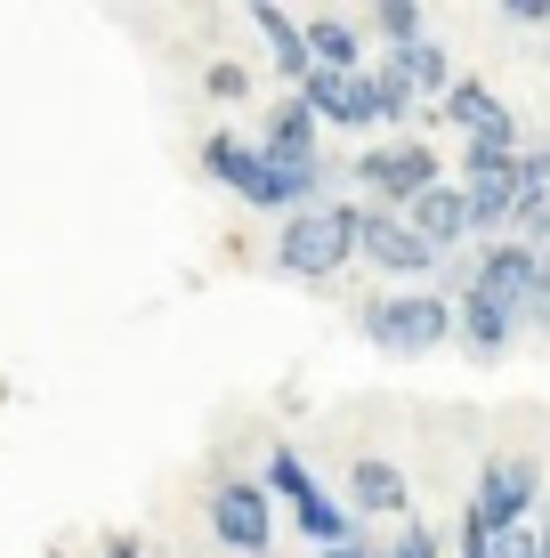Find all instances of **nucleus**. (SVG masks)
<instances>
[{"label":"nucleus","instance_id":"obj_7","mask_svg":"<svg viewBox=\"0 0 550 558\" xmlns=\"http://www.w3.org/2000/svg\"><path fill=\"white\" fill-rule=\"evenodd\" d=\"M356 259L372 267V276H389L396 292L405 283H438V252H429L421 235H413L396 210H365V235H356Z\"/></svg>","mask_w":550,"mask_h":558},{"label":"nucleus","instance_id":"obj_29","mask_svg":"<svg viewBox=\"0 0 550 558\" xmlns=\"http://www.w3.org/2000/svg\"><path fill=\"white\" fill-rule=\"evenodd\" d=\"M268 558H276V550H268Z\"/></svg>","mask_w":550,"mask_h":558},{"label":"nucleus","instance_id":"obj_8","mask_svg":"<svg viewBox=\"0 0 550 558\" xmlns=\"http://www.w3.org/2000/svg\"><path fill=\"white\" fill-rule=\"evenodd\" d=\"M518 340H526V307H510V300H494V292H478V283L453 300V349H469L478 364H502L510 349H518Z\"/></svg>","mask_w":550,"mask_h":558},{"label":"nucleus","instance_id":"obj_23","mask_svg":"<svg viewBox=\"0 0 550 558\" xmlns=\"http://www.w3.org/2000/svg\"><path fill=\"white\" fill-rule=\"evenodd\" d=\"M494 16H502L510 33H550V0H502Z\"/></svg>","mask_w":550,"mask_h":558},{"label":"nucleus","instance_id":"obj_19","mask_svg":"<svg viewBox=\"0 0 550 558\" xmlns=\"http://www.w3.org/2000/svg\"><path fill=\"white\" fill-rule=\"evenodd\" d=\"M365 33H381V49H413V41H429V9H413V0H372Z\"/></svg>","mask_w":550,"mask_h":558},{"label":"nucleus","instance_id":"obj_11","mask_svg":"<svg viewBox=\"0 0 550 558\" xmlns=\"http://www.w3.org/2000/svg\"><path fill=\"white\" fill-rule=\"evenodd\" d=\"M405 227H413V235H421L438 259H453V252H478V227H469V195H462L453 179H445V186H429V195L405 210Z\"/></svg>","mask_w":550,"mask_h":558},{"label":"nucleus","instance_id":"obj_13","mask_svg":"<svg viewBox=\"0 0 550 558\" xmlns=\"http://www.w3.org/2000/svg\"><path fill=\"white\" fill-rule=\"evenodd\" d=\"M252 146L268 154V162H325V122H316L300 98H283L268 122L252 130Z\"/></svg>","mask_w":550,"mask_h":558},{"label":"nucleus","instance_id":"obj_4","mask_svg":"<svg viewBox=\"0 0 550 558\" xmlns=\"http://www.w3.org/2000/svg\"><path fill=\"white\" fill-rule=\"evenodd\" d=\"M550 502V477H542V461L526 453V446H510V453H486L478 461V477H469V518H478L486 534H510V526H535Z\"/></svg>","mask_w":550,"mask_h":558},{"label":"nucleus","instance_id":"obj_14","mask_svg":"<svg viewBox=\"0 0 550 558\" xmlns=\"http://www.w3.org/2000/svg\"><path fill=\"white\" fill-rule=\"evenodd\" d=\"M381 65H389L421 106H438L445 89H453V49L438 41V33H429V41H413V49H381Z\"/></svg>","mask_w":550,"mask_h":558},{"label":"nucleus","instance_id":"obj_21","mask_svg":"<svg viewBox=\"0 0 550 558\" xmlns=\"http://www.w3.org/2000/svg\"><path fill=\"white\" fill-rule=\"evenodd\" d=\"M381 558H445V534L429 526V518H405V526L381 543Z\"/></svg>","mask_w":550,"mask_h":558},{"label":"nucleus","instance_id":"obj_15","mask_svg":"<svg viewBox=\"0 0 550 558\" xmlns=\"http://www.w3.org/2000/svg\"><path fill=\"white\" fill-rule=\"evenodd\" d=\"M300 41H308L316 73H365V25H349V16H300Z\"/></svg>","mask_w":550,"mask_h":558},{"label":"nucleus","instance_id":"obj_22","mask_svg":"<svg viewBox=\"0 0 550 558\" xmlns=\"http://www.w3.org/2000/svg\"><path fill=\"white\" fill-rule=\"evenodd\" d=\"M203 89H211L219 106H243V98H252V65H235V57H219V65L203 73Z\"/></svg>","mask_w":550,"mask_h":558},{"label":"nucleus","instance_id":"obj_10","mask_svg":"<svg viewBox=\"0 0 550 558\" xmlns=\"http://www.w3.org/2000/svg\"><path fill=\"white\" fill-rule=\"evenodd\" d=\"M469 267H478L469 283H478V292H494V300H510V307H535V292H542V252H535V243H518V235L478 243Z\"/></svg>","mask_w":550,"mask_h":558},{"label":"nucleus","instance_id":"obj_2","mask_svg":"<svg viewBox=\"0 0 550 558\" xmlns=\"http://www.w3.org/2000/svg\"><path fill=\"white\" fill-rule=\"evenodd\" d=\"M356 332L381 356H438L453 349V300L429 292V283H405V292H372L356 307Z\"/></svg>","mask_w":550,"mask_h":558},{"label":"nucleus","instance_id":"obj_17","mask_svg":"<svg viewBox=\"0 0 550 558\" xmlns=\"http://www.w3.org/2000/svg\"><path fill=\"white\" fill-rule=\"evenodd\" d=\"M252 25L268 33V57H276V73L300 89V82L316 73V65H308V41H300V16H283V9H268V0H252Z\"/></svg>","mask_w":550,"mask_h":558},{"label":"nucleus","instance_id":"obj_16","mask_svg":"<svg viewBox=\"0 0 550 558\" xmlns=\"http://www.w3.org/2000/svg\"><path fill=\"white\" fill-rule=\"evenodd\" d=\"M195 162H203L211 186H227V195H252V179H259V146L243 138V130H211V138L195 146Z\"/></svg>","mask_w":550,"mask_h":558},{"label":"nucleus","instance_id":"obj_18","mask_svg":"<svg viewBox=\"0 0 550 558\" xmlns=\"http://www.w3.org/2000/svg\"><path fill=\"white\" fill-rule=\"evenodd\" d=\"M259 486H268L283 510H308L316 494H325V477L308 470V453H300V446H276V453H268V470H259Z\"/></svg>","mask_w":550,"mask_h":558},{"label":"nucleus","instance_id":"obj_27","mask_svg":"<svg viewBox=\"0 0 550 558\" xmlns=\"http://www.w3.org/2000/svg\"><path fill=\"white\" fill-rule=\"evenodd\" d=\"M535 534H542V558H550V502H542V518H535Z\"/></svg>","mask_w":550,"mask_h":558},{"label":"nucleus","instance_id":"obj_6","mask_svg":"<svg viewBox=\"0 0 550 558\" xmlns=\"http://www.w3.org/2000/svg\"><path fill=\"white\" fill-rule=\"evenodd\" d=\"M429 113H438V122H445L462 146H510V154L526 146V122H518V106H510L494 82H478V73H453V89H445V98L429 106Z\"/></svg>","mask_w":550,"mask_h":558},{"label":"nucleus","instance_id":"obj_26","mask_svg":"<svg viewBox=\"0 0 550 558\" xmlns=\"http://www.w3.org/2000/svg\"><path fill=\"white\" fill-rule=\"evenodd\" d=\"M106 558H146V543L138 534H106Z\"/></svg>","mask_w":550,"mask_h":558},{"label":"nucleus","instance_id":"obj_12","mask_svg":"<svg viewBox=\"0 0 550 558\" xmlns=\"http://www.w3.org/2000/svg\"><path fill=\"white\" fill-rule=\"evenodd\" d=\"M292 98L308 106L325 130H381V122H372V82H365V73H308Z\"/></svg>","mask_w":550,"mask_h":558},{"label":"nucleus","instance_id":"obj_1","mask_svg":"<svg viewBox=\"0 0 550 558\" xmlns=\"http://www.w3.org/2000/svg\"><path fill=\"white\" fill-rule=\"evenodd\" d=\"M356 235H365V203L332 195L316 210H292V219L276 227L268 259H276V276H292V283H332L340 267L356 259Z\"/></svg>","mask_w":550,"mask_h":558},{"label":"nucleus","instance_id":"obj_9","mask_svg":"<svg viewBox=\"0 0 550 558\" xmlns=\"http://www.w3.org/2000/svg\"><path fill=\"white\" fill-rule=\"evenodd\" d=\"M340 502H349L356 526H372V518H396V526H405V518H413V486H405V470H396L389 453H356Z\"/></svg>","mask_w":550,"mask_h":558},{"label":"nucleus","instance_id":"obj_20","mask_svg":"<svg viewBox=\"0 0 550 558\" xmlns=\"http://www.w3.org/2000/svg\"><path fill=\"white\" fill-rule=\"evenodd\" d=\"M365 82H372V122H381V130H396V138H405V122H413V113H429V106L413 98V89L396 82L389 65H381V57H372V65H365Z\"/></svg>","mask_w":550,"mask_h":558},{"label":"nucleus","instance_id":"obj_28","mask_svg":"<svg viewBox=\"0 0 550 558\" xmlns=\"http://www.w3.org/2000/svg\"><path fill=\"white\" fill-rule=\"evenodd\" d=\"M542 146H550V130H542Z\"/></svg>","mask_w":550,"mask_h":558},{"label":"nucleus","instance_id":"obj_24","mask_svg":"<svg viewBox=\"0 0 550 558\" xmlns=\"http://www.w3.org/2000/svg\"><path fill=\"white\" fill-rule=\"evenodd\" d=\"M494 558H542V534L535 526H510V534H494Z\"/></svg>","mask_w":550,"mask_h":558},{"label":"nucleus","instance_id":"obj_5","mask_svg":"<svg viewBox=\"0 0 550 558\" xmlns=\"http://www.w3.org/2000/svg\"><path fill=\"white\" fill-rule=\"evenodd\" d=\"M203 526H211L219 550L268 558L276 550V494L259 486V477H219V486L203 494Z\"/></svg>","mask_w":550,"mask_h":558},{"label":"nucleus","instance_id":"obj_3","mask_svg":"<svg viewBox=\"0 0 550 558\" xmlns=\"http://www.w3.org/2000/svg\"><path fill=\"white\" fill-rule=\"evenodd\" d=\"M349 179L365 186V195H356L365 210H396V219H405V210L421 203L429 186H445L453 170L438 162V146H429V138H372V146L349 162Z\"/></svg>","mask_w":550,"mask_h":558},{"label":"nucleus","instance_id":"obj_25","mask_svg":"<svg viewBox=\"0 0 550 558\" xmlns=\"http://www.w3.org/2000/svg\"><path fill=\"white\" fill-rule=\"evenodd\" d=\"M308 558H381V543H372V534H365V543H340V550H308Z\"/></svg>","mask_w":550,"mask_h":558}]
</instances>
